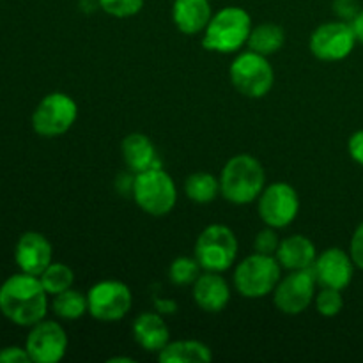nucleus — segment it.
<instances>
[{"label":"nucleus","mask_w":363,"mask_h":363,"mask_svg":"<svg viewBox=\"0 0 363 363\" xmlns=\"http://www.w3.org/2000/svg\"><path fill=\"white\" fill-rule=\"evenodd\" d=\"M0 312L18 326H34L48 312V293L41 280L28 273H16L0 286Z\"/></svg>","instance_id":"nucleus-1"},{"label":"nucleus","mask_w":363,"mask_h":363,"mask_svg":"<svg viewBox=\"0 0 363 363\" xmlns=\"http://www.w3.org/2000/svg\"><path fill=\"white\" fill-rule=\"evenodd\" d=\"M220 195L227 202L247 206L257 201L266 186V172L252 155L233 156L220 172Z\"/></svg>","instance_id":"nucleus-2"},{"label":"nucleus","mask_w":363,"mask_h":363,"mask_svg":"<svg viewBox=\"0 0 363 363\" xmlns=\"http://www.w3.org/2000/svg\"><path fill=\"white\" fill-rule=\"evenodd\" d=\"M252 28V18L243 7H223L206 25L202 46L208 52L234 53L247 45Z\"/></svg>","instance_id":"nucleus-3"},{"label":"nucleus","mask_w":363,"mask_h":363,"mask_svg":"<svg viewBox=\"0 0 363 363\" xmlns=\"http://www.w3.org/2000/svg\"><path fill=\"white\" fill-rule=\"evenodd\" d=\"M131 197L138 208L151 216H165L177 202V186L169 172L156 167L135 174Z\"/></svg>","instance_id":"nucleus-4"},{"label":"nucleus","mask_w":363,"mask_h":363,"mask_svg":"<svg viewBox=\"0 0 363 363\" xmlns=\"http://www.w3.org/2000/svg\"><path fill=\"white\" fill-rule=\"evenodd\" d=\"M280 275H282V266L275 255L254 252L236 266L233 280L241 296L259 300L275 291Z\"/></svg>","instance_id":"nucleus-5"},{"label":"nucleus","mask_w":363,"mask_h":363,"mask_svg":"<svg viewBox=\"0 0 363 363\" xmlns=\"http://www.w3.org/2000/svg\"><path fill=\"white\" fill-rule=\"evenodd\" d=\"M238 238L222 223L208 225L195 241V259L204 272L222 273L233 268L238 259Z\"/></svg>","instance_id":"nucleus-6"},{"label":"nucleus","mask_w":363,"mask_h":363,"mask_svg":"<svg viewBox=\"0 0 363 363\" xmlns=\"http://www.w3.org/2000/svg\"><path fill=\"white\" fill-rule=\"evenodd\" d=\"M229 77L240 94L252 99H261L275 84V71L268 57L252 50L240 53L229 67Z\"/></svg>","instance_id":"nucleus-7"},{"label":"nucleus","mask_w":363,"mask_h":363,"mask_svg":"<svg viewBox=\"0 0 363 363\" xmlns=\"http://www.w3.org/2000/svg\"><path fill=\"white\" fill-rule=\"evenodd\" d=\"M78 117V106L71 96L64 92H50L35 106L32 113V128L39 137H60L71 130Z\"/></svg>","instance_id":"nucleus-8"},{"label":"nucleus","mask_w":363,"mask_h":363,"mask_svg":"<svg viewBox=\"0 0 363 363\" xmlns=\"http://www.w3.org/2000/svg\"><path fill=\"white\" fill-rule=\"evenodd\" d=\"M89 314L101 323L121 321L133 305L131 289L121 280H101L87 293Z\"/></svg>","instance_id":"nucleus-9"},{"label":"nucleus","mask_w":363,"mask_h":363,"mask_svg":"<svg viewBox=\"0 0 363 363\" xmlns=\"http://www.w3.org/2000/svg\"><path fill=\"white\" fill-rule=\"evenodd\" d=\"M257 211L262 222L273 229L289 227L300 213L298 191L287 183H272L264 186L257 199Z\"/></svg>","instance_id":"nucleus-10"},{"label":"nucleus","mask_w":363,"mask_h":363,"mask_svg":"<svg viewBox=\"0 0 363 363\" xmlns=\"http://www.w3.org/2000/svg\"><path fill=\"white\" fill-rule=\"evenodd\" d=\"M357 43L358 39L354 35L353 25L350 21L337 20L319 25L312 32L308 46L315 59L325 60V62H337L350 57Z\"/></svg>","instance_id":"nucleus-11"},{"label":"nucleus","mask_w":363,"mask_h":363,"mask_svg":"<svg viewBox=\"0 0 363 363\" xmlns=\"http://www.w3.org/2000/svg\"><path fill=\"white\" fill-rule=\"evenodd\" d=\"M314 269H296L279 280L273 291V303L287 315H298L307 311L315 298Z\"/></svg>","instance_id":"nucleus-12"},{"label":"nucleus","mask_w":363,"mask_h":363,"mask_svg":"<svg viewBox=\"0 0 363 363\" xmlns=\"http://www.w3.org/2000/svg\"><path fill=\"white\" fill-rule=\"evenodd\" d=\"M25 350L34 363H57L66 357L67 335L55 321H39L30 326Z\"/></svg>","instance_id":"nucleus-13"},{"label":"nucleus","mask_w":363,"mask_h":363,"mask_svg":"<svg viewBox=\"0 0 363 363\" xmlns=\"http://www.w3.org/2000/svg\"><path fill=\"white\" fill-rule=\"evenodd\" d=\"M354 262L350 252L342 248H328L318 255L314 266V275L319 287H332V289H346L354 275Z\"/></svg>","instance_id":"nucleus-14"},{"label":"nucleus","mask_w":363,"mask_h":363,"mask_svg":"<svg viewBox=\"0 0 363 363\" xmlns=\"http://www.w3.org/2000/svg\"><path fill=\"white\" fill-rule=\"evenodd\" d=\"M52 259L53 248L46 236H43L41 233H34V230L21 234L16 248H14V261H16L20 272L39 277L52 264Z\"/></svg>","instance_id":"nucleus-15"},{"label":"nucleus","mask_w":363,"mask_h":363,"mask_svg":"<svg viewBox=\"0 0 363 363\" xmlns=\"http://www.w3.org/2000/svg\"><path fill=\"white\" fill-rule=\"evenodd\" d=\"M194 300L199 308L209 314L222 312L230 300L229 284L216 272L201 273L194 282Z\"/></svg>","instance_id":"nucleus-16"},{"label":"nucleus","mask_w":363,"mask_h":363,"mask_svg":"<svg viewBox=\"0 0 363 363\" xmlns=\"http://www.w3.org/2000/svg\"><path fill=\"white\" fill-rule=\"evenodd\" d=\"M131 332H133L135 342L149 353H160L170 342L169 326L156 312H144L137 315Z\"/></svg>","instance_id":"nucleus-17"},{"label":"nucleus","mask_w":363,"mask_h":363,"mask_svg":"<svg viewBox=\"0 0 363 363\" xmlns=\"http://www.w3.org/2000/svg\"><path fill=\"white\" fill-rule=\"evenodd\" d=\"M121 155L128 169L135 174L162 167L155 144L144 133H130L124 137L121 142Z\"/></svg>","instance_id":"nucleus-18"},{"label":"nucleus","mask_w":363,"mask_h":363,"mask_svg":"<svg viewBox=\"0 0 363 363\" xmlns=\"http://www.w3.org/2000/svg\"><path fill=\"white\" fill-rule=\"evenodd\" d=\"M275 257L282 266V269L296 272V269L312 268L315 259H318V250H315V245L307 236L293 234V236L280 241Z\"/></svg>","instance_id":"nucleus-19"},{"label":"nucleus","mask_w":363,"mask_h":363,"mask_svg":"<svg viewBox=\"0 0 363 363\" xmlns=\"http://www.w3.org/2000/svg\"><path fill=\"white\" fill-rule=\"evenodd\" d=\"M213 16L209 0H174L172 20L177 30L186 35L204 32Z\"/></svg>","instance_id":"nucleus-20"},{"label":"nucleus","mask_w":363,"mask_h":363,"mask_svg":"<svg viewBox=\"0 0 363 363\" xmlns=\"http://www.w3.org/2000/svg\"><path fill=\"white\" fill-rule=\"evenodd\" d=\"M162 363H206L213 360L211 347L201 340H174L158 353Z\"/></svg>","instance_id":"nucleus-21"},{"label":"nucleus","mask_w":363,"mask_h":363,"mask_svg":"<svg viewBox=\"0 0 363 363\" xmlns=\"http://www.w3.org/2000/svg\"><path fill=\"white\" fill-rule=\"evenodd\" d=\"M284 43H286V32H284V28L280 25L268 21V23H259L257 27L252 28L247 46L252 52L268 57L279 52L284 46Z\"/></svg>","instance_id":"nucleus-22"},{"label":"nucleus","mask_w":363,"mask_h":363,"mask_svg":"<svg viewBox=\"0 0 363 363\" xmlns=\"http://www.w3.org/2000/svg\"><path fill=\"white\" fill-rule=\"evenodd\" d=\"M184 194L195 204H209L220 195V179L209 172H194L184 181Z\"/></svg>","instance_id":"nucleus-23"},{"label":"nucleus","mask_w":363,"mask_h":363,"mask_svg":"<svg viewBox=\"0 0 363 363\" xmlns=\"http://www.w3.org/2000/svg\"><path fill=\"white\" fill-rule=\"evenodd\" d=\"M52 311L57 318L66 319V321H77L85 312H89L87 294H82L77 289L62 291L53 296Z\"/></svg>","instance_id":"nucleus-24"},{"label":"nucleus","mask_w":363,"mask_h":363,"mask_svg":"<svg viewBox=\"0 0 363 363\" xmlns=\"http://www.w3.org/2000/svg\"><path fill=\"white\" fill-rule=\"evenodd\" d=\"M39 280H41L46 293H48L50 296H55V294L62 293V291L71 289V286H73L74 282V273L67 264H62V262H52V264L39 275Z\"/></svg>","instance_id":"nucleus-25"},{"label":"nucleus","mask_w":363,"mask_h":363,"mask_svg":"<svg viewBox=\"0 0 363 363\" xmlns=\"http://www.w3.org/2000/svg\"><path fill=\"white\" fill-rule=\"evenodd\" d=\"M201 269L202 266L199 264L197 259L181 255V257L174 259L169 268L170 282L176 286H194L195 280L201 277Z\"/></svg>","instance_id":"nucleus-26"},{"label":"nucleus","mask_w":363,"mask_h":363,"mask_svg":"<svg viewBox=\"0 0 363 363\" xmlns=\"http://www.w3.org/2000/svg\"><path fill=\"white\" fill-rule=\"evenodd\" d=\"M314 301L318 312L325 315V318H335L337 314H340L344 307V298L340 291L332 289V287H321V291L315 294Z\"/></svg>","instance_id":"nucleus-27"},{"label":"nucleus","mask_w":363,"mask_h":363,"mask_svg":"<svg viewBox=\"0 0 363 363\" xmlns=\"http://www.w3.org/2000/svg\"><path fill=\"white\" fill-rule=\"evenodd\" d=\"M98 6L110 16L130 18L140 13L144 0H98Z\"/></svg>","instance_id":"nucleus-28"},{"label":"nucleus","mask_w":363,"mask_h":363,"mask_svg":"<svg viewBox=\"0 0 363 363\" xmlns=\"http://www.w3.org/2000/svg\"><path fill=\"white\" fill-rule=\"evenodd\" d=\"M279 245H280V240L279 236H277L275 229L268 225H266V229H262L254 240V248L257 254L275 255L277 250H279Z\"/></svg>","instance_id":"nucleus-29"},{"label":"nucleus","mask_w":363,"mask_h":363,"mask_svg":"<svg viewBox=\"0 0 363 363\" xmlns=\"http://www.w3.org/2000/svg\"><path fill=\"white\" fill-rule=\"evenodd\" d=\"M362 11L358 0H333V13L342 21H353Z\"/></svg>","instance_id":"nucleus-30"},{"label":"nucleus","mask_w":363,"mask_h":363,"mask_svg":"<svg viewBox=\"0 0 363 363\" xmlns=\"http://www.w3.org/2000/svg\"><path fill=\"white\" fill-rule=\"evenodd\" d=\"M350 254L354 266L363 272V222H360V225L357 227V230H354L353 236H351Z\"/></svg>","instance_id":"nucleus-31"},{"label":"nucleus","mask_w":363,"mask_h":363,"mask_svg":"<svg viewBox=\"0 0 363 363\" xmlns=\"http://www.w3.org/2000/svg\"><path fill=\"white\" fill-rule=\"evenodd\" d=\"M32 362L27 350L20 346H7L0 350V363H28Z\"/></svg>","instance_id":"nucleus-32"},{"label":"nucleus","mask_w":363,"mask_h":363,"mask_svg":"<svg viewBox=\"0 0 363 363\" xmlns=\"http://www.w3.org/2000/svg\"><path fill=\"white\" fill-rule=\"evenodd\" d=\"M347 151H350L351 158L363 167V130L354 131L351 135L350 140H347Z\"/></svg>","instance_id":"nucleus-33"},{"label":"nucleus","mask_w":363,"mask_h":363,"mask_svg":"<svg viewBox=\"0 0 363 363\" xmlns=\"http://www.w3.org/2000/svg\"><path fill=\"white\" fill-rule=\"evenodd\" d=\"M351 25H353V30H354V35H357L358 43H362L363 45V9L358 13V16L351 21Z\"/></svg>","instance_id":"nucleus-34"},{"label":"nucleus","mask_w":363,"mask_h":363,"mask_svg":"<svg viewBox=\"0 0 363 363\" xmlns=\"http://www.w3.org/2000/svg\"><path fill=\"white\" fill-rule=\"evenodd\" d=\"M108 362H110V363H117V362L131 363V362H135V360H133V358H128V357H112Z\"/></svg>","instance_id":"nucleus-35"}]
</instances>
